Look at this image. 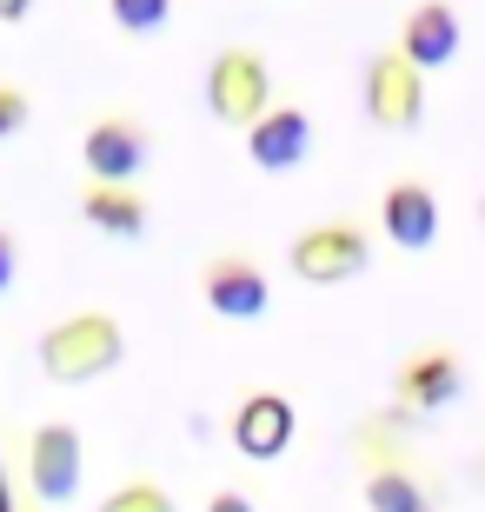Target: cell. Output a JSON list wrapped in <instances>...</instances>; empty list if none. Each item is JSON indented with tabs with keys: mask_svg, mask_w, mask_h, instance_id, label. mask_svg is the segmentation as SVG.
Instances as JSON below:
<instances>
[{
	"mask_svg": "<svg viewBox=\"0 0 485 512\" xmlns=\"http://www.w3.org/2000/svg\"><path fill=\"white\" fill-rule=\"evenodd\" d=\"M120 360H127V333L107 313H74V320L40 333V373L54 386H87L100 373H113Z\"/></svg>",
	"mask_w": 485,
	"mask_h": 512,
	"instance_id": "6da1fadb",
	"label": "cell"
},
{
	"mask_svg": "<svg viewBox=\"0 0 485 512\" xmlns=\"http://www.w3.org/2000/svg\"><path fill=\"white\" fill-rule=\"evenodd\" d=\"M206 107H213V120H226V127H253V120L273 107V74H266V60L253 54V47L213 54V67H206Z\"/></svg>",
	"mask_w": 485,
	"mask_h": 512,
	"instance_id": "7a4b0ae2",
	"label": "cell"
},
{
	"mask_svg": "<svg viewBox=\"0 0 485 512\" xmlns=\"http://www.w3.org/2000/svg\"><path fill=\"white\" fill-rule=\"evenodd\" d=\"M293 273L306 286H346L366 273V260H373V240H366V227H353V220H326V227H306L293 240Z\"/></svg>",
	"mask_w": 485,
	"mask_h": 512,
	"instance_id": "3957f363",
	"label": "cell"
},
{
	"mask_svg": "<svg viewBox=\"0 0 485 512\" xmlns=\"http://www.w3.org/2000/svg\"><path fill=\"white\" fill-rule=\"evenodd\" d=\"M80 473H87L80 426L47 419V426L27 439V486H34V499H40V506H67V499L80 493Z\"/></svg>",
	"mask_w": 485,
	"mask_h": 512,
	"instance_id": "277c9868",
	"label": "cell"
},
{
	"mask_svg": "<svg viewBox=\"0 0 485 512\" xmlns=\"http://www.w3.org/2000/svg\"><path fill=\"white\" fill-rule=\"evenodd\" d=\"M366 114H373V127H386V133H412L419 114H426V74L406 67L399 47L366 60Z\"/></svg>",
	"mask_w": 485,
	"mask_h": 512,
	"instance_id": "5b68a950",
	"label": "cell"
},
{
	"mask_svg": "<svg viewBox=\"0 0 485 512\" xmlns=\"http://www.w3.org/2000/svg\"><path fill=\"white\" fill-rule=\"evenodd\" d=\"M80 160H87V173H94V187H127L133 173L147 167V127L133 114H107L87 127V140H80Z\"/></svg>",
	"mask_w": 485,
	"mask_h": 512,
	"instance_id": "8992f818",
	"label": "cell"
},
{
	"mask_svg": "<svg viewBox=\"0 0 485 512\" xmlns=\"http://www.w3.org/2000/svg\"><path fill=\"white\" fill-rule=\"evenodd\" d=\"M200 293L206 306L220 313V320H260L266 300H273V286H266V273L246 253H213L200 273Z\"/></svg>",
	"mask_w": 485,
	"mask_h": 512,
	"instance_id": "52a82bcc",
	"label": "cell"
},
{
	"mask_svg": "<svg viewBox=\"0 0 485 512\" xmlns=\"http://www.w3.org/2000/svg\"><path fill=\"white\" fill-rule=\"evenodd\" d=\"M306 153H313V120L299 114V107H266L246 127V160L260 173H293Z\"/></svg>",
	"mask_w": 485,
	"mask_h": 512,
	"instance_id": "ba28073f",
	"label": "cell"
},
{
	"mask_svg": "<svg viewBox=\"0 0 485 512\" xmlns=\"http://www.w3.org/2000/svg\"><path fill=\"white\" fill-rule=\"evenodd\" d=\"M459 7H452V0H419V7H412L406 14V34H399V60H406V67H419V74H426V67H452V60H459Z\"/></svg>",
	"mask_w": 485,
	"mask_h": 512,
	"instance_id": "9c48e42d",
	"label": "cell"
},
{
	"mask_svg": "<svg viewBox=\"0 0 485 512\" xmlns=\"http://www.w3.org/2000/svg\"><path fill=\"white\" fill-rule=\"evenodd\" d=\"M293 433H299V413H293V399H280V393H253V399H240V413H233V446H240L246 459H280L286 446H293Z\"/></svg>",
	"mask_w": 485,
	"mask_h": 512,
	"instance_id": "30bf717a",
	"label": "cell"
},
{
	"mask_svg": "<svg viewBox=\"0 0 485 512\" xmlns=\"http://www.w3.org/2000/svg\"><path fill=\"white\" fill-rule=\"evenodd\" d=\"M379 227L399 253H426L439 240V200H432L419 180H399V187L379 193Z\"/></svg>",
	"mask_w": 485,
	"mask_h": 512,
	"instance_id": "8fae6325",
	"label": "cell"
},
{
	"mask_svg": "<svg viewBox=\"0 0 485 512\" xmlns=\"http://www.w3.org/2000/svg\"><path fill=\"white\" fill-rule=\"evenodd\" d=\"M466 393V366H459V353H412L406 366H399V406L406 413H439V406H452V399Z\"/></svg>",
	"mask_w": 485,
	"mask_h": 512,
	"instance_id": "7c38bea8",
	"label": "cell"
},
{
	"mask_svg": "<svg viewBox=\"0 0 485 512\" xmlns=\"http://www.w3.org/2000/svg\"><path fill=\"white\" fill-rule=\"evenodd\" d=\"M80 213H87V227L113 233V240H140L147 233V200L133 187H87L80 193Z\"/></svg>",
	"mask_w": 485,
	"mask_h": 512,
	"instance_id": "4fadbf2b",
	"label": "cell"
},
{
	"mask_svg": "<svg viewBox=\"0 0 485 512\" xmlns=\"http://www.w3.org/2000/svg\"><path fill=\"white\" fill-rule=\"evenodd\" d=\"M366 512H432V493L399 459H386V466H366Z\"/></svg>",
	"mask_w": 485,
	"mask_h": 512,
	"instance_id": "5bb4252c",
	"label": "cell"
},
{
	"mask_svg": "<svg viewBox=\"0 0 485 512\" xmlns=\"http://www.w3.org/2000/svg\"><path fill=\"white\" fill-rule=\"evenodd\" d=\"M100 512H180V506H173L167 486H153V479H127V486H113V493L100 499Z\"/></svg>",
	"mask_w": 485,
	"mask_h": 512,
	"instance_id": "9a60e30c",
	"label": "cell"
},
{
	"mask_svg": "<svg viewBox=\"0 0 485 512\" xmlns=\"http://www.w3.org/2000/svg\"><path fill=\"white\" fill-rule=\"evenodd\" d=\"M167 7L173 0H107V14L120 34H160L167 27Z\"/></svg>",
	"mask_w": 485,
	"mask_h": 512,
	"instance_id": "2e32d148",
	"label": "cell"
},
{
	"mask_svg": "<svg viewBox=\"0 0 485 512\" xmlns=\"http://www.w3.org/2000/svg\"><path fill=\"white\" fill-rule=\"evenodd\" d=\"M27 114H34V100L20 94V87H0V140H14L27 127Z\"/></svg>",
	"mask_w": 485,
	"mask_h": 512,
	"instance_id": "e0dca14e",
	"label": "cell"
},
{
	"mask_svg": "<svg viewBox=\"0 0 485 512\" xmlns=\"http://www.w3.org/2000/svg\"><path fill=\"white\" fill-rule=\"evenodd\" d=\"M14 273H20V240H14L7 227H0V293L14 286Z\"/></svg>",
	"mask_w": 485,
	"mask_h": 512,
	"instance_id": "ac0fdd59",
	"label": "cell"
},
{
	"mask_svg": "<svg viewBox=\"0 0 485 512\" xmlns=\"http://www.w3.org/2000/svg\"><path fill=\"white\" fill-rule=\"evenodd\" d=\"M206 512H253V506H246V493H233V486H226V493L206 499Z\"/></svg>",
	"mask_w": 485,
	"mask_h": 512,
	"instance_id": "d6986e66",
	"label": "cell"
},
{
	"mask_svg": "<svg viewBox=\"0 0 485 512\" xmlns=\"http://www.w3.org/2000/svg\"><path fill=\"white\" fill-rule=\"evenodd\" d=\"M27 14H34V0H0V20H7V27H20Z\"/></svg>",
	"mask_w": 485,
	"mask_h": 512,
	"instance_id": "ffe728a7",
	"label": "cell"
},
{
	"mask_svg": "<svg viewBox=\"0 0 485 512\" xmlns=\"http://www.w3.org/2000/svg\"><path fill=\"white\" fill-rule=\"evenodd\" d=\"M479 220H485V200H479Z\"/></svg>",
	"mask_w": 485,
	"mask_h": 512,
	"instance_id": "44dd1931",
	"label": "cell"
}]
</instances>
